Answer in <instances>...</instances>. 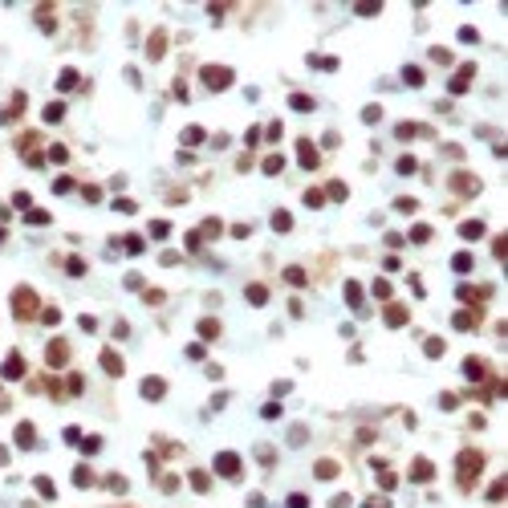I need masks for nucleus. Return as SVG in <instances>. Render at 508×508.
Masks as SVG:
<instances>
[{
  "label": "nucleus",
  "instance_id": "obj_17",
  "mask_svg": "<svg viewBox=\"0 0 508 508\" xmlns=\"http://www.w3.org/2000/svg\"><path fill=\"white\" fill-rule=\"evenodd\" d=\"M301 163H305V167H313V163H317V151H313L309 142H301Z\"/></svg>",
  "mask_w": 508,
  "mask_h": 508
},
{
  "label": "nucleus",
  "instance_id": "obj_27",
  "mask_svg": "<svg viewBox=\"0 0 508 508\" xmlns=\"http://www.w3.org/2000/svg\"><path fill=\"white\" fill-rule=\"evenodd\" d=\"M500 496H504V480H496V484H492V492H488V500H492V504H496V500H500Z\"/></svg>",
  "mask_w": 508,
  "mask_h": 508
},
{
  "label": "nucleus",
  "instance_id": "obj_24",
  "mask_svg": "<svg viewBox=\"0 0 508 508\" xmlns=\"http://www.w3.org/2000/svg\"><path fill=\"white\" fill-rule=\"evenodd\" d=\"M20 447H33V427L20 423Z\"/></svg>",
  "mask_w": 508,
  "mask_h": 508
},
{
  "label": "nucleus",
  "instance_id": "obj_15",
  "mask_svg": "<svg viewBox=\"0 0 508 508\" xmlns=\"http://www.w3.org/2000/svg\"><path fill=\"white\" fill-rule=\"evenodd\" d=\"M403 77H407L411 85H423V69H415V65H407V69H403Z\"/></svg>",
  "mask_w": 508,
  "mask_h": 508
},
{
  "label": "nucleus",
  "instance_id": "obj_8",
  "mask_svg": "<svg viewBox=\"0 0 508 508\" xmlns=\"http://www.w3.org/2000/svg\"><path fill=\"white\" fill-rule=\"evenodd\" d=\"M12 301H20V305H16L20 313H33V301H37V297H33V293H28V289H20V293L12 297Z\"/></svg>",
  "mask_w": 508,
  "mask_h": 508
},
{
  "label": "nucleus",
  "instance_id": "obj_5",
  "mask_svg": "<svg viewBox=\"0 0 508 508\" xmlns=\"http://www.w3.org/2000/svg\"><path fill=\"white\" fill-rule=\"evenodd\" d=\"M163 391H167L163 378H146V382H142V395H146V399H163Z\"/></svg>",
  "mask_w": 508,
  "mask_h": 508
},
{
  "label": "nucleus",
  "instance_id": "obj_13",
  "mask_svg": "<svg viewBox=\"0 0 508 508\" xmlns=\"http://www.w3.org/2000/svg\"><path fill=\"white\" fill-rule=\"evenodd\" d=\"M334 472H338V464H334V460H321V464H317V476H321V480H330Z\"/></svg>",
  "mask_w": 508,
  "mask_h": 508
},
{
  "label": "nucleus",
  "instance_id": "obj_22",
  "mask_svg": "<svg viewBox=\"0 0 508 508\" xmlns=\"http://www.w3.org/2000/svg\"><path fill=\"white\" fill-rule=\"evenodd\" d=\"M472 325H476V313H460L456 317V330H472Z\"/></svg>",
  "mask_w": 508,
  "mask_h": 508
},
{
  "label": "nucleus",
  "instance_id": "obj_32",
  "mask_svg": "<svg viewBox=\"0 0 508 508\" xmlns=\"http://www.w3.org/2000/svg\"><path fill=\"white\" fill-rule=\"evenodd\" d=\"M289 508H305V496L297 492V496H289Z\"/></svg>",
  "mask_w": 508,
  "mask_h": 508
},
{
  "label": "nucleus",
  "instance_id": "obj_14",
  "mask_svg": "<svg viewBox=\"0 0 508 508\" xmlns=\"http://www.w3.org/2000/svg\"><path fill=\"white\" fill-rule=\"evenodd\" d=\"M65 114V106L61 102H53V106H45V122H57V118Z\"/></svg>",
  "mask_w": 508,
  "mask_h": 508
},
{
  "label": "nucleus",
  "instance_id": "obj_7",
  "mask_svg": "<svg viewBox=\"0 0 508 508\" xmlns=\"http://www.w3.org/2000/svg\"><path fill=\"white\" fill-rule=\"evenodd\" d=\"M464 374L480 382V378H484V362H480V358H468V362H464Z\"/></svg>",
  "mask_w": 508,
  "mask_h": 508
},
{
  "label": "nucleus",
  "instance_id": "obj_4",
  "mask_svg": "<svg viewBox=\"0 0 508 508\" xmlns=\"http://www.w3.org/2000/svg\"><path fill=\"white\" fill-rule=\"evenodd\" d=\"M0 374H4V378H20V374H24V358H20V354H8Z\"/></svg>",
  "mask_w": 508,
  "mask_h": 508
},
{
  "label": "nucleus",
  "instance_id": "obj_9",
  "mask_svg": "<svg viewBox=\"0 0 508 508\" xmlns=\"http://www.w3.org/2000/svg\"><path fill=\"white\" fill-rule=\"evenodd\" d=\"M65 354H69V350H65V342H53V350H49V362H53V366H61V362H65Z\"/></svg>",
  "mask_w": 508,
  "mask_h": 508
},
{
  "label": "nucleus",
  "instance_id": "obj_11",
  "mask_svg": "<svg viewBox=\"0 0 508 508\" xmlns=\"http://www.w3.org/2000/svg\"><path fill=\"white\" fill-rule=\"evenodd\" d=\"M415 480H431V464L427 460H415Z\"/></svg>",
  "mask_w": 508,
  "mask_h": 508
},
{
  "label": "nucleus",
  "instance_id": "obj_21",
  "mask_svg": "<svg viewBox=\"0 0 508 508\" xmlns=\"http://www.w3.org/2000/svg\"><path fill=\"white\" fill-rule=\"evenodd\" d=\"M264 297H268V293H264V285H248V301H256V305H260Z\"/></svg>",
  "mask_w": 508,
  "mask_h": 508
},
{
  "label": "nucleus",
  "instance_id": "obj_25",
  "mask_svg": "<svg viewBox=\"0 0 508 508\" xmlns=\"http://www.w3.org/2000/svg\"><path fill=\"white\" fill-rule=\"evenodd\" d=\"M460 232H464V236H468V240H472V236H480V232H484V224H476V220H472V224H464Z\"/></svg>",
  "mask_w": 508,
  "mask_h": 508
},
{
  "label": "nucleus",
  "instance_id": "obj_33",
  "mask_svg": "<svg viewBox=\"0 0 508 508\" xmlns=\"http://www.w3.org/2000/svg\"><path fill=\"white\" fill-rule=\"evenodd\" d=\"M0 240H4V232H0Z\"/></svg>",
  "mask_w": 508,
  "mask_h": 508
},
{
  "label": "nucleus",
  "instance_id": "obj_1",
  "mask_svg": "<svg viewBox=\"0 0 508 508\" xmlns=\"http://www.w3.org/2000/svg\"><path fill=\"white\" fill-rule=\"evenodd\" d=\"M480 464H484L480 452H464V456H460V484H464V488L476 480V476H480Z\"/></svg>",
  "mask_w": 508,
  "mask_h": 508
},
{
  "label": "nucleus",
  "instance_id": "obj_2",
  "mask_svg": "<svg viewBox=\"0 0 508 508\" xmlns=\"http://www.w3.org/2000/svg\"><path fill=\"white\" fill-rule=\"evenodd\" d=\"M203 81L212 85V89H224V85L232 81V69H224V65H207V69H203Z\"/></svg>",
  "mask_w": 508,
  "mask_h": 508
},
{
  "label": "nucleus",
  "instance_id": "obj_31",
  "mask_svg": "<svg viewBox=\"0 0 508 508\" xmlns=\"http://www.w3.org/2000/svg\"><path fill=\"white\" fill-rule=\"evenodd\" d=\"M73 81H77V73H73V69H65V73H61V89H69Z\"/></svg>",
  "mask_w": 508,
  "mask_h": 508
},
{
  "label": "nucleus",
  "instance_id": "obj_20",
  "mask_svg": "<svg viewBox=\"0 0 508 508\" xmlns=\"http://www.w3.org/2000/svg\"><path fill=\"white\" fill-rule=\"evenodd\" d=\"M281 167H285V159H281V155H273V159H264V171H268V175H277Z\"/></svg>",
  "mask_w": 508,
  "mask_h": 508
},
{
  "label": "nucleus",
  "instance_id": "obj_28",
  "mask_svg": "<svg viewBox=\"0 0 508 508\" xmlns=\"http://www.w3.org/2000/svg\"><path fill=\"white\" fill-rule=\"evenodd\" d=\"M427 236H431V228L419 224V228H415V244H427Z\"/></svg>",
  "mask_w": 508,
  "mask_h": 508
},
{
  "label": "nucleus",
  "instance_id": "obj_16",
  "mask_svg": "<svg viewBox=\"0 0 508 508\" xmlns=\"http://www.w3.org/2000/svg\"><path fill=\"white\" fill-rule=\"evenodd\" d=\"M293 110H301V114H305V110H313V98H305V94H293Z\"/></svg>",
  "mask_w": 508,
  "mask_h": 508
},
{
  "label": "nucleus",
  "instance_id": "obj_10",
  "mask_svg": "<svg viewBox=\"0 0 508 508\" xmlns=\"http://www.w3.org/2000/svg\"><path fill=\"white\" fill-rule=\"evenodd\" d=\"M386 321H391V325H403V321H407V309H403V305H395V309H386Z\"/></svg>",
  "mask_w": 508,
  "mask_h": 508
},
{
  "label": "nucleus",
  "instance_id": "obj_18",
  "mask_svg": "<svg viewBox=\"0 0 508 508\" xmlns=\"http://www.w3.org/2000/svg\"><path fill=\"white\" fill-rule=\"evenodd\" d=\"M199 334H203V338H207V342H212V338H216V334H220V325H216V321H199Z\"/></svg>",
  "mask_w": 508,
  "mask_h": 508
},
{
  "label": "nucleus",
  "instance_id": "obj_26",
  "mask_svg": "<svg viewBox=\"0 0 508 508\" xmlns=\"http://www.w3.org/2000/svg\"><path fill=\"white\" fill-rule=\"evenodd\" d=\"M289 224H293V220H289V216H285V212H277V216H273V228H281V232H285V228H289Z\"/></svg>",
  "mask_w": 508,
  "mask_h": 508
},
{
  "label": "nucleus",
  "instance_id": "obj_30",
  "mask_svg": "<svg viewBox=\"0 0 508 508\" xmlns=\"http://www.w3.org/2000/svg\"><path fill=\"white\" fill-rule=\"evenodd\" d=\"M126 252H142V240H138V236H126Z\"/></svg>",
  "mask_w": 508,
  "mask_h": 508
},
{
  "label": "nucleus",
  "instance_id": "obj_23",
  "mask_svg": "<svg viewBox=\"0 0 508 508\" xmlns=\"http://www.w3.org/2000/svg\"><path fill=\"white\" fill-rule=\"evenodd\" d=\"M452 264H456V273H468V268H472V256H468V252H460Z\"/></svg>",
  "mask_w": 508,
  "mask_h": 508
},
{
  "label": "nucleus",
  "instance_id": "obj_19",
  "mask_svg": "<svg viewBox=\"0 0 508 508\" xmlns=\"http://www.w3.org/2000/svg\"><path fill=\"white\" fill-rule=\"evenodd\" d=\"M37 492H41V496H49V500L57 496V488H53V480H45V476H41V480H37Z\"/></svg>",
  "mask_w": 508,
  "mask_h": 508
},
{
  "label": "nucleus",
  "instance_id": "obj_29",
  "mask_svg": "<svg viewBox=\"0 0 508 508\" xmlns=\"http://www.w3.org/2000/svg\"><path fill=\"white\" fill-rule=\"evenodd\" d=\"M89 480H94V476H89L85 468H77V472H73V484H89Z\"/></svg>",
  "mask_w": 508,
  "mask_h": 508
},
{
  "label": "nucleus",
  "instance_id": "obj_3",
  "mask_svg": "<svg viewBox=\"0 0 508 508\" xmlns=\"http://www.w3.org/2000/svg\"><path fill=\"white\" fill-rule=\"evenodd\" d=\"M216 468H220V476H236V472H240V456L224 452V456H216Z\"/></svg>",
  "mask_w": 508,
  "mask_h": 508
},
{
  "label": "nucleus",
  "instance_id": "obj_12",
  "mask_svg": "<svg viewBox=\"0 0 508 508\" xmlns=\"http://www.w3.org/2000/svg\"><path fill=\"white\" fill-rule=\"evenodd\" d=\"M199 138H203L199 126H187V130H183V142H187V146H199Z\"/></svg>",
  "mask_w": 508,
  "mask_h": 508
},
{
  "label": "nucleus",
  "instance_id": "obj_6",
  "mask_svg": "<svg viewBox=\"0 0 508 508\" xmlns=\"http://www.w3.org/2000/svg\"><path fill=\"white\" fill-rule=\"evenodd\" d=\"M102 366H106V374H114V378H118V374H122V358L106 350V354H102Z\"/></svg>",
  "mask_w": 508,
  "mask_h": 508
}]
</instances>
